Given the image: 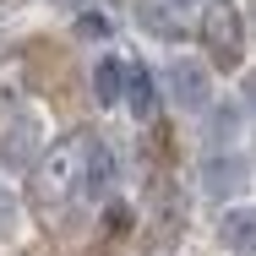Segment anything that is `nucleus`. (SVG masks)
<instances>
[{"mask_svg":"<svg viewBox=\"0 0 256 256\" xmlns=\"http://www.w3.org/2000/svg\"><path fill=\"white\" fill-rule=\"evenodd\" d=\"M246 180H251V169H246V158H240V153H212V158H202V191H207V196H240Z\"/></svg>","mask_w":256,"mask_h":256,"instance_id":"39448f33","label":"nucleus"},{"mask_svg":"<svg viewBox=\"0 0 256 256\" xmlns=\"http://www.w3.org/2000/svg\"><path fill=\"white\" fill-rule=\"evenodd\" d=\"M240 98H246V109L256 114V66L246 71V76H240Z\"/></svg>","mask_w":256,"mask_h":256,"instance_id":"9b49d317","label":"nucleus"},{"mask_svg":"<svg viewBox=\"0 0 256 256\" xmlns=\"http://www.w3.org/2000/svg\"><path fill=\"white\" fill-rule=\"evenodd\" d=\"M126 60L120 54H98V66H93V98L98 109H114V104H126Z\"/></svg>","mask_w":256,"mask_h":256,"instance_id":"423d86ee","label":"nucleus"},{"mask_svg":"<svg viewBox=\"0 0 256 256\" xmlns=\"http://www.w3.org/2000/svg\"><path fill=\"white\" fill-rule=\"evenodd\" d=\"M16 224H22V207H16V196H11V186H0V240H11Z\"/></svg>","mask_w":256,"mask_h":256,"instance_id":"9d476101","label":"nucleus"},{"mask_svg":"<svg viewBox=\"0 0 256 256\" xmlns=\"http://www.w3.org/2000/svg\"><path fill=\"white\" fill-rule=\"evenodd\" d=\"M218 240L234 256H256V207H229L218 224Z\"/></svg>","mask_w":256,"mask_h":256,"instance_id":"0eeeda50","label":"nucleus"},{"mask_svg":"<svg viewBox=\"0 0 256 256\" xmlns=\"http://www.w3.org/2000/svg\"><path fill=\"white\" fill-rule=\"evenodd\" d=\"M126 109L136 120H153L158 114V88H153V71L148 66H131L126 71Z\"/></svg>","mask_w":256,"mask_h":256,"instance_id":"6e6552de","label":"nucleus"},{"mask_svg":"<svg viewBox=\"0 0 256 256\" xmlns=\"http://www.w3.org/2000/svg\"><path fill=\"white\" fill-rule=\"evenodd\" d=\"M38 142H44V126H38V114H16L11 126H6V136H0V169H38Z\"/></svg>","mask_w":256,"mask_h":256,"instance_id":"20e7f679","label":"nucleus"},{"mask_svg":"<svg viewBox=\"0 0 256 256\" xmlns=\"http://www.w3.org/2000/svg\"><path fill=\"white\" fill-rule=\"evenodd\" d=\"M164 82H169V98L180 104V109H191V114H202L207 104H212V76H207V66H196L191 54L169 60Z\"/></svg>","mask_w":256,"mask_h":256,"instance_id":"7ed1b4c3","label":"nucleus"},{"mask_svg":"<svg viewBox=\"0 0 256 256\" xmlns=\"http://www.w3.org/2000/svg\"><path fill=\"white\" fill-rule=\"evenodd\" d=\"M169 6H180V11H191V6H212V0H169Z\"/></svg>","mask_w":256,"mask_h":256,"instance_id":"f8f14e48","label":"nucleus"},{"mask_svg":"<svg viewBox=\"0 0 256 256\" xmlns=\"http://www.w3.org/2000/svg\"><path fill=\"white\" fill-rule=\"evenodd\" d=\"M202 50L212 54V66H240L246 28H240V11H234L229 0H212L202 11Z\"/></svg>","mask_w":256,"mask_h":256,"instance_id":"f03ea898","label":"nucleus"},{"mask_svg":"<svg viewBox=\"0 0 256 256\" xmlns=\"http://www.w3.org/2000/svg\"><path fill=\"white\" fill-rule=\"evenodd\" d=\"M88 158H93V136H88V131H71V136H60L54 148H44L38 169H33L38 202L60 207V202H71L76 191H88Z\"/></svg>","mask_w":256,"mask_h":256,"instance_id":"f257e3e1","label":"nucleus"},{"mask_svg":"<svg viewBox=\"0 0 256 256\" xmlns=\"http://www.w3.org/2000/svg\"><path fill=\"white\" fill-rule=\"evenodd\" d=\"M109 191H114V153H109L104 142H93V158H88V196L104 202Z\"/></svg>","mask_w":256,"mask_h":256,"instance_id":"1a4fd4ad","label":"nucleus"},{"mask_svg":"<svg viewBox=\"0 0 256 256\" xmlns=\"http://www.w3.org/2000/svg\"><path fill=\"white\" fill-rule=\"evenodd\" d=\"M60 6H76V0H60Z\"/></svg>","mask_w":256,"mask_h":256,"instance_id":"ddd939ff","label":"nucleus"}]
</instances>
